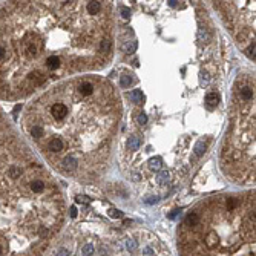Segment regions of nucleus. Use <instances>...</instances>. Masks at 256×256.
<instances>
[{"instance_id": "f257e3e1", "label": "nucleus", "mask_w": 256, "mask_h": 256, "mask_svg": "<svg viewBox=\"0 0 256 256\" xmlns=\"http://www.w3.org/2000/svg\"><path fill=\"white\" fill-rule=\"evenodd\" d=\"M181 256H255V202L241 212L227 196L190 212L179 230Z\"/></svg>"}, {"instance_id": "f03ea898", "label": "nucleus", "mask_w": 256, "mask_h": 256, "mask_svg": "<svg viewBox=\"0 0 256 256\" xmlns=\"http://www.w3.org/2000/svg\"><path fill=\"white\" fill-rule=\"evenodd\" d=\"M124 222L120 228L103 218L77 221L51 256H169L155 235Z\"/></svg>"}, {"instance_id": "7ed1b4c3", "label": "nucleus", "mask_w": 256, "mask_h": 256, "mask_svg": "<svg viewBox=\"0 0 256 256\" xmlns=\"http://www.w3.org/2000/svg\"><path fill=\"white\" fill-rule=\"evenodd\" d=\"M101 3H103V2H88L86 9H88L89 15H97L101 11V8H103V5H101Z\"/></svg>"}, {"instance_id": "20e7f679", "label": "nucleus", "mask_w": 256, "mask_h": 256, "mask_svg": "<svg viewBox=\"0 0 256 256\" xmlns=\"http://www.w3.org/2000/svg\"><path fill=\"white\" fill-rule=\"evenodd\" d=\"M129 98H130V101H135V103H143L144 101V95H143L140 89H134L129 94Z\"/></svg>"}, {"instance_id": "39448f33", "label": "nucleus", "mask_w": 256, "mask_h": 256, "mask_svg": "<svg viewBox=\"0 0 256 256\" xmlns=\"http://www.w3.org/2000/svg\"><path fill=\"white\" fill-rule=\"evenodd\" d=\"M218 100H219V97H218V94L216 92H209L206 95V103L209 108H213V106H216L218 104Z\"/></svg>"}, {"instance_id": "423d86ee", "label": "nucleus", "mask_w": 256, "mask_h": 256, "mask_svg": "<svg viewBox=\"0 0 256 256\" xmlns=\"http://www.w3.org/2000/svg\"><path fill=\"white\" fill-rule=\"evenodd\" d=\"M127 147H129L130 150H138V147H140V140H138L137 137H130L129 140H127Z\"/></svg>"}, {"instance_id": "0eeeda50", "label": "nucleus", "mask_w": 256, "mask_h": 256, "mask_svg": "<svg viewBox=\"0 0 256 256\" xmlns=\"http://www.w3.org/2000/svg\"><path fill=\"white\" fill-rule=\"evenodd\" d=\"M167 181H169V173H167V172H161L159 175H157V183H158L159 186L167 184Z\"/></svg>"}, {"instance_id": "6e6552de", "label": "nucleus", "mask_w": 256, "mask_h": 256, "mask_svg": "<svg viewBox=\"0 0 256 256\" xmlns=\"http://www.w3.org/2000/svg\"><path fill=\"white\" fill-rule=\"evenodd\" d=\"M149 167L152 170H159L161 169V158H152L149 163Z\"/></svg>"}, {"instance_id": "1a4fd4ad", "label": "nucleus", "mask_w": 256, "mask_h": 256, "mask_svg": "<svg viewBox=\"0 0 256 256\" xmlns=\"http://www.w3.org/2000/svg\"><path fill=\"white\" fill-rule=\"evenodd\" d=\"M204 149H206L204 141H198V143H196V146H195V153H196V157H201L202 153H204Z\"/></svg>"}, {"instance_id": "9d476101", "label": "nucleus", "mask_w": 256, "mask_h": 256, "mask_svg": "<svg viewBox=\"0 0 256 256\" xmlns=\"http://www.w3.org/2000/svg\"><path fill=\"white\" fill-rule=\"evenodd\" d=\"M132 84V78L129 77V75H123L121 78H120V86L121 88H129Z\"/></svg>"}, {"instance_id": "9b49d317", "label": "nucleus", "mask_w": 256, "mask_h": 256, "mask_svg": "<svg viewBox=\"0 0 256 256\" xmlns=\"http://www.w3.org/2000/svg\"><path fill=\"white\" fill-rule=\"evenodd\" d=\"M135 49H137V41H135V40H132V45L129 43V45L126 46V52H129V54H130V52H134Z\"/></svg>"}, {"instance_id": "f8f14e48", "label": "nucleus", "mask_w": 256, "mask_h": 256, "mask_svg": "<svg viewBox=\"0 0 256 256\" xmlns=\"http://www.w3.org/2000/svg\"><path fill=\"white\" fill-rule=\"evenodd\" d=\"M138 123L143 126V124H146L147 123V117H146V114H140V117H138Z\"/></svg>"}, {"instance_id": "ddd939ff", "label": "nucleus", "mask_w": 256, "mask_h": 256, "mask_svg": "<svg viewBox=\"0 0 256 256\" xmlns=\"http://www.w3.org/2000/svg\"><path fill=\"white\" fill-rule=\"evenodd\" d=\"M77 202H83V204H89L90 199L88 198V196H78L77 198Z\"/></svg>"}, {"instance_id": "4468645a", "label": "nucleus", "mask_w": 256, "mask_h": 256, "mask_svg": "<svg viewBox=\"0 0 256 256\" xmlns=\"http://www.w3.org/2000/svg\"><path fill=\"white\" fill-rule=\"evenodd\" d=\"M121 15H123V19H129L130 17V11L127 8H123L121 9Z\"/></svg>"}, {"instance_id": "2eb2a0df", "label": "nucleus", "mask_w": 256, "mask_h": 256, "mask_svg": "<svg viewBox=\"0 0 256 256\" xmlns=\"http://www.w3.org/2000/svg\"><path fill=\"white\" fill-rule=\"evenodd\" d=\"M22 109V104H15V108L12 110V114H14V118H17V114H19V110Z\"/></svg>"}, {"instance_id": "dca6fc26", "label": "nucleus", "mask_w": 256, "mask_h": 256, "mask_svg": "<svg viewBox=\"0 0 256 256\" xmlns=\"http://www.w3.org/2000/svg\"><path fill=\"white\" fill-rule=\"evenodd\" d=\"M77 207L75 206H71V218H77Z\"/></svg>"}, {"instance_id": "f3484780", "label": "nucleus", "mask_w": 256, "mask_h": 256, "mask_svg": "<svg viewBox=\"0 0 256 256\" xmlns=\"http://www.w3.org/2000/svg\"><path fill=\"white\" fill-rule=\"evenodd\" d=\"M167 3L170 5V6H177V3H178V2H173V0H172V2H167Z\"/></svg>"}]
</instances>
